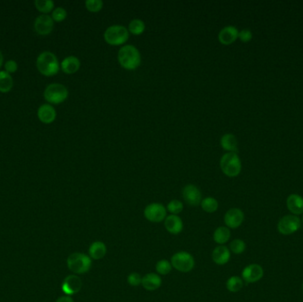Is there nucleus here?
<instances>
[{"mask_svg":"<svg viewBox=\"0 0 303 302\" xmlns=\"http://www.w3.org/2000/svg\"><path fill=\"white\" fill-rule=\"evenodd\" d=\"M302 222L297 215H285L279 220L278 229L283 235H291L301 228Z\"/></svg>","mask_w":303,"mask_h":302,"instance_id":"9","label":"nucleus"},{"mask_svg":"<svg viewBox=\"0 0 303 302\" xmlns=\"http://www.w3.org/2000/svg\"><path fill=\"white\" fill-rule=\"evenodd\" d=\"M246 247V243L241 239H234L230 244V252L235 254H241L244 253Z\"/></svg>","mask_w":303,"mask_h":302,"instance_id":"31","label":"nucleus"},{"mask_svg":"<svg viewBox=\"0 0 303 302\" xmlns=\"http://www.w3.org/2000/svg\"><path fill=\"white\" fill-rule=\"evenodd\" d=\"M243 285H244L243 279L240 278V277H237V276H233V277L229 278L226 283V288L230 292H240L243 287Z\"/></svg>","mask_w":303,"mask_h":302,"instance_id":"29","label":"nucleus"},{"mask_svg":"<svg viewBox=\"0 0 303 302\" xmlns=\"http://www.w3.org/2000/svg\"></svg>","mask_w":303,"mask_h":302,"instance_id":"41","label":"nucleus"},{"mask_svg":"<svg viewBox=\"0 0 303 302\" xmlns=\"http://www.w3.org/2000/svg\"><path fill=\"white\" fill-rule=\"evenodd\" d=\"M56 302H74L73 299L71 296H68V295H64V296H61V297H59Z\"/></svg>","mask_w":303,"mask_h":302,"instance_id":"38","label":"nucleus"},{"mask_svg":"<svg viewBox=\"0 0 303 302\" xmlns=\"http://www.w3.org/2000/svg\"><path fill=\"white\" fill-rule=\"evenodd\" d=\"M144 215L151 223H161L166 219V208L161 203H151L144 210Z\"/></svg>","mask_w":303,"mask_h":302,"instance_id":"8","label":"nucleus"},{"mask_svg":"<svg viewBox=\"0 0 303 302\" xmlns=\"http://www.w3.org/2000/svg\"><path fill=\"white\" fill-rule=\"evenodd\" d=\"M69 97V91L61 83H51L45 88L44 92V99L50 105H59L63 103Z\"/></svg>","mask_w":303,"mask_h":302,"instance_id":"6","label":"nucleus"},{"mask_svg":"<svg viewBox=\"0 0 303 302\" xmlns=\"http://www.w3.org/2000/svg\"><path fill=\"white\" fill-rule=\"evenodd\" d=\"M57 116L56 110L52 105L44 104L40 106L38 110V117L41 122L44 124H51L55 121Z\"/></svg>","mask_w":303,"mask_h":302,"instance_id":"16","label":"nucleus"},{"mask_svg":"<svg viewBox=\"0 0 303 302\" xmlns=\"http://www.w3.org/2000/svg\"><path fill=\"white\" fill-rule=\"evenodd\" d=\"M162 280L157 273H148L142 278V286L147 291H155L161 287Z\"/></svg>","mask_w":303,"mask_h":302,"instance_id":"18","label":"nucleus"},{"mask_svg":"<svg viewBox=\"0 0 303 302\" xmlns=\"http://www.w3.org/2000/svg\"></svg>","mask_w":303,"mask_h":302,"instance_id":"40","label":"nucleus"},{"mask_svg":"<svg viewBox=\"0 0 303 302\" xmlns=\"http://www.w3.org/2000/svg\"><path fill=\"white\" fill-rule=\"evenodd\" d=\"M253 38V33L250 29H245L239 32V39L243 43H248Z\"/></svg>","mask_w":303,"mask_h":302,"instance_id":"36","label":"nucleus"},{"mask_svg":"<svg viewBox=\"0 0 303 302\" xmlns=\"http://www.w3.org/2000/svg\"><path fill=\"white\" fill-rule=\"evenodd\" d=\"M220 145L225 151L228 152H236L238 149L237 137L230 133L225 134L221 137Z\"/></svg>","mask_w":303,"mask_h":302,"instance_id":"23","label":"nucleus"},{"mask_svg":"<svg viewBox=\"0 0 303 302\" xmlns=\"http://www.w3.org/2000/svg\"><path fill=\"white\" fill-rule=\"evenodd\" d=\"M230 238V230L228 227L221 226L215 229V232L213 234V239L215 243L223 245L225 243H227Z\"/></svg>","mask_w":303,"mask_h":302,"instance_id":"24","label":"nucleus"},{"mask_svg":"<svg viewBox=\"0 0 303 302\" xmlns=\"http://www.w3.org/2000/svg\"><path fill=\"white\" fill-rule=\"evenodd\" d=\"M239 32L240 31L234 26H226L221 29L218 34V40L224 45H230L239 38Z\"/></svg>","mask_w":303,"mask_h":302,"instance_id":"15","label":"nucleus"},{"mask_svg":"<svg viewBox=\"0 0 303 302\" xmlns=\"http://www.w3.org/2000/svg\"><path fill=\"white\" fill-rule=\"evenodd\" d=\"M164 226L166 228L167 231L173 235H177L181 233L184 229V224L181 218L178 215L170 214L167 216L166 219L164 220Z\"/></svg>","mask_w":303,"mask_h":302,"instance_id":"17","label":"nucleus"},{"mask_svg":"<svg viewBox=\"0 0 303 302\" xmlns=\"http://www.w3.org/2000/svg\"><path fill=\"white\" fill-rule=\"evenodd\" d=\"M130 37L127 28L122 25H112L104 33L105 41L110 45L118 46L125 44Z\"/></svg>","mask_w":303,"mask_h":302,"instance_id":"5","label":"nucleus"},{"mask_svg":"<svg viewBox=\"0 0 303 302\" xmlns=\"http://www.w3.org/2000/svg\"><path fill=\"white\" fill-rule=\"evenodd\" d=\"M103 1L101 0H86L85 7L92 13H98L103 8Z\"/></svg>","mask_w":303,"mask_h":302,"instance_id":"33","label":"nucleus"},{"mask_svg":"<svg viewBox=\"0 0 303 302\" xmlns=\"http://www.w3.org/2000/svg\"><path fill=\"white\" fill-rule=\"evenodd\" d=\"M67 265L75 275H83L90 271L93 266V260L85 253H74L67 259Z\"/></svg>","mask_w":303,"mask_h":302,"instance_id":"3","label":"nucleus"},{"mask_svg":"<svg viewBox=\"0 0 303 302\" xmlns=\"http://www.w3.org/2000/svg\"><path fill=\"white\" fill-rule=\"evenodd\" d=\"M264 277V268L259 264H250L242 271V279L248 283L258 282Z\"/></svg>","mask_w":303,"mask_h":302,"instance_id":"14","label":"nucleus"},{"mask_svg":"<svg viewBox=\"0 0 303 302\" xmlns=\"http://www.w3.org/2000/svg\"><path fill=\"white\" fill-rule=\"evenodd\" d=\"M82 286L83 283L77 275H69L64 279L61 284V290L66 295L72 296L78 293L81 291Z\"/></svg>","mask_w":303,"mask_h":302,"instance_id":"11","label":"nucleus"},{"mask_svg":"<svg viewBox=\"0 0 303 302\" xmlns=\"http://www.w3.org/2000/svg\"><path fill=\"white\" fill-rule=\"evenodd\" d=\"M183 198L186 203L191 207L201 205L202 194L200 189L194 185H187L183 189Z\"/></svg>","mask_w":303,"mask_h":302,"instance_id":"12","label":"nucleus"},{"mask_svg":"<svg viewBox=\"0 0 303 302\" xmlns=\"http://www.w3.org/2000/svg\"><path fill=\"white\" fill-rule=\"evenodd\" d=\"M244 219V213L240 208H230L225 214V223L229 229L239 228Z\"/></svg>","mask_w":303,"mask_h":302,"instance_id":"13","label":"nucleus"},{"mask_svg":"<svg viewBox=\"0 0 303 302\" xmlns=\"http://www.w3.org/2000/svg\"><path fill=\"white\" fill-rule=\"evenodd\" d=\"M68 16V13L66 9H64L63 7H56L55 9L53 11V14H52V18L54 19V21L56 22H61L63 21L64 19L67 18Z\"/></svg>","mask_w":303,"mask_h":302,"instance_id":"34","label":"nucleus"},{"mask_svg":"<svg viewBox=\"0 0 303 302\" xmlns=\"http://www.w3.org/2000/svg\"><path fill=\"white\" fill-rule=\"evenodd\" d=\"M201 208L207 213H215L218 209V201L213 197H207L205 199L201 200Z\"/></svg>","mask_w":303,"mask_h":302,"instance_id":"27","label":"nucleus"},{"mask_svg":"<svg viewBox=\"0 0 303 302\" xmlns=\"http://www.w3.org/2000/svg\"><path fill=\"white\" fill-rule=\"evenodd\" d=\"M81 67L79 58L76 56H68L60 63V68L64 73L68 75L76 73Z\"/></svg>","mask_w":303,"mask_h":302,"instance_id":"20","label":"nucleus"},{"mask_svg":"<svg viewBox=\"0 0 303 302\" xmlns=\"http://www.w3.org/2000/svg\"><path fill=\"white\" fill-rule=\"evenodd\" d=\"M171 263H170L167 260H161L156 263L155 269L158 275H168L171 272L172 270Z\"/></svg>","mask_w":303,"mask_h":302,"instance_id":"30","label":"nucleus"},{"mask_svg":"<svg viewBox=\"0 0 303 302\" xmlns=\"http://www.w3.org/2000/svg\"><path fill=\"white\" fill-rule=\"evenodd\" d=\"M5 72H7L8 74H14L18 70V64L17 62L14 60V59H10V60H7L5 64Z\"/></svg>","mask_w":303,"mask_h":302,"instance_id":"37","label":"nucleus"},{"mask_svg":"<svg viewBox=\"0 0 303 302\" xmlns=\"http://www.w3.org/2000/svg\"><path fill=\"white\" fill-rule=\"evenodd\" d=\"M128 283L132 286H138L142 283V277L138 273H131L127 278Z\"/></svg>","mask_w":303,"mask_h":302,"instance_id":"35","label":"nucleus"},{"mask_svg":"<svg viewBox=\"0 0 303 302\" xmlns=\"http://www.w3.org/2000/svg\"><path fill=\"white\" fill-rule=\"evenodd\" d=\"M14 87V80L10 74L0 71V93H7Z\"/></svg>","mask_w":303,"mask_h":302,"instance_id":"25","label":"nucleus"},{"mask_svg":"<svg viewBox=\"0 0 303 302\" xmlns=\"http://www.w3.org/2000/svg\"><path fill=\"white\" fill-rule=\"evenodd\" d=\"M220 168L225 175L229 177L238 176L242 170L240 157L236 152H226L221 158Z\"/></svg>","mask_w":303,"mask_h":302,"instance_id":"4","label":"nucleus"},{"mask_svg":"<svg viewBox=\"0 0 303 302\" xmlns=\"http://www.w3.org/2000/svg\"><path fill=\"white\" fill-rule=\"evenodd\" d=\"M145 29H146L145 22L140 19H132V21L129 23V27H128L129 32L135 36L143 34Z\"/></svg>","mask_w":303,"mask_h":302,"instance_id":"28","label":"nucleus"},{"mask_svg":"<svg viewBox=\"0 0 303 302\" xmlns=\"http://www.w3.org/2000/svg\"><path fill=\"white\" fill-rule=\"evenodd\" d=\"M118 61L124 69L135 70L141 64V54L136 46L126 44L118 52Z\"/></svg>","mask_w":303,"mask_h":302,"instance_id":"1","label":"nucleus"},{"mask_svg":"<svg viewBox=\"0 0 303 302\" xmlns=\"http://www.w3.org/2000/svg\"><path fill=\"white\" fill-rule=\"evenodd\" d=\"M3 62H4V56H3L2 52L0 51V68H1V66H2Z\"/></svg>","mask_w":303,"mask_h":302,"instance_id":"39","label":"nucleus"},{"mask_svg":"<svg viewBox=\"0 0 303 302\" xmlns=\"http://www.w3.org/2000/svg\"><path fill=\"white\" fill-rule=\"evenodd\" d=\"M59 63L55 54L51 52H43L37 58V68L44 76H54L59 70Z\"/></svg>","mask_w":303,"mask_h":302,"instance_id":"2","label":"nucleus"},{"mask_svg":"<svg viewBox=\"0 0 303 302\" xmlns=\"http://www.w3.org/2000/svg\"><path fill=\"white\" fill-rule=\"evenodd\" d=\"M170 263L173 268L183 273L190 272L195 266V261L193 256L191 253L185 251H180L173 254Z\"/></svg>","mask_w":303,"mask_h":302,"instance_id":"7","label":"nucleus"},{"mask_svg":"<svg viewBox=\"0 0 303 302\" xmlns=\"http://www.w3.org/2000/svg\"><path fill=\"white\" fill-rule=\"evenodd\" d=\"M107 251L108 249L105 243H103L101 241H96L93 242L89 247V256L92 260L98 261L105 257V255L107 254Z\"/></svg>","mask_w":303,"mask_h":302,"instance_id":"22","label":"nucleus"},{"mask_svg":"<svg viewBox=\"0 0 303 302\" xmlns=\"http://www.w3.org/2000/svg\"><path fill=\"white\" fill-rule=\"evenodd\" d=\"M167 209L170 213H171V214L177 215L184 209V205L180 200H173L167 206Z\"/></svg>","mask_w":303,"mask_h":302,"instance_id":"32","label":"nucleus"},{"mask_svg":"<svg viewBox=\"0 0 303 302\" xmlns=\"http://www.w3.org/2000/svg\"><path fill=\"white\" fill-rule=\"evenodd\" d=\"M34 5L37 10L44 15H47L54 10V2L52 0H36Z\"/></svg>","mask_w":303,"mask_h":302,"instance_id":"26","label":"nucleus"},{"mask_svg":"<svg viewBox=\"0 0 303 302\" xmlns=\"http://www.w3.org/2000/svg\"><path fill=\"white\" fill-rule=\"evenodd\" d=\"M287 208L293 215L303 214V198L298 194L289 195L286 200Z\"/></svg>","mask_w":303,"mask_h":302,"instance_id":"21","label":"nucleus"},{"mask_svg":"<svg viewBox=\"0 0 303 302\" xmlns=\"http://www.w3.org/2000/svg\"><path fill=\"white\" fill-rule=\"evenodd\" d=\"M54 21L52 16L41 15L35 19V31L40 36H47L54 30Z\"/></svg>","mask_w":303,"mask_h":302,"instance_id":"10","label":"nucleus"},{"mask_svg":"<svg viewBox=\"0 0 303 302\" xmlns=\"http://www.w3.org/2000/svg\"><path fill=\"white\" fill-rule=\"evenodd\" d=\"M213 262L217 265H225L230 261V249L225 245H218L216 246L212 253Z\"/></svg>","mask_w":303,"mask_h":302,"instance_id":"19","label":"nucleus"}]
</instances>
